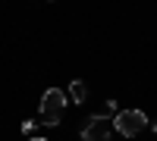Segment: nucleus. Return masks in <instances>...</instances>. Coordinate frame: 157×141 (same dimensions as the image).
<instances>
[{
    "mask_svg": "<svg viewBox=\"0 0 157 141\" xmlns=\"http://www.w3.org/2000/svg\"><path fill=\"white\" fill-rule=\"evenodd\" d=\"M116 113H120V107H116V100L110 97V100H107V104H104V107L98 110V116H101V119H113V116H116Z\"/></svg>",
    "mask_w": 157,
    "mask_h": 141,
    "instance_id": "5",
    "label": "nucleus"
},
{
    "mask_svg": "<svg viewBox=\"0 0 157 141\" xmlns=\"http://www.w3.org/2000/svg\"><path fill=\"white\" fill-rule=\"evenodd\" d=\"M145 129H148V116L141 110H120L113 116V132H120L126 138H135V135H141Z\"/></svg>",
    "mask_w": 157,
    "mask_h": 141,
    "instance_id": "2",
    "label": "nucleus"
},
{
    "mask_svg": "<svg viewBox=\"0 0 157 141\" xmlns=\"http://www.w3.org/2000/svg\"><path fill=\"white\" fill-rule=\"evenodd\" d=\"M66 104H69L66 91H60V88H47L44 97H41V125H60Z\"/></svg>",
    "mask_w": 157,
    "mask_h": 141,
    "instance_id": "1",
    "label": "nucleus"
},
{
    "mask_svg": "<svg viewBox=\"0 0 157 141\" xmlns=\"http://www.w3.org/2000/svg\"><path fill=\"white\" fill-rule=\"evenodd\" d=\"M50 3H54V0H50Z\"/></svg>",
    "mask_w": 157,
    "mask_h": 141,
    "instance_id": "9",
    "label": "nucleus"
},
{
    "mask_svg": "<svg viewBox=\"0 0 157 141\" xmlns=\"http://www.w3.org/2000/svg\"><path fill=\"white\" fill-rule=\"evenodd\" d=\"M29 141H47V138H38V135H32V138H29Z\"/></svg>",
    "mask_w": 157,
    "mask_h": 141,
    "instance_id": "7",
    "label": "nucleus"
},
{
    "mask_svg": "<svg viewBox=\"0 0 157 141\" xmlns=\"http://www.w3.org/2000/svg\"><path fill=\"white\" fill-rule=\"evenodd\" d=\"M151 129H154V132H157V122H151Z\"/></svg>",
    "mask_w": 157,
    "mask_h": 141,
    "instance_id": "8",
    "label": "nucleus"
},
{
    "mask_svg": "<svg viewBox=\"0 0 157 141\" xmlns=\"http://www.w3.org/2000/svg\"><path fill=\"white\" fill-rule=\"evenodd\" d=\"M113 135V119H101L98 113L88 116L82 125V141H110Z\"/></svg>",
    "mask_w": 157,
    "mask_h": 141,
    "instance_id": "3",
    "label": "nucleus"
},
{
    "mask_svg": "<svg viewBox=\"0 0 157 141\" xmlns=\"http://www.w3.org/2000/svg\"><path fill=\"white\" fill-rule=\"evenodd\" d=\"M66 97L72 100V104H85V100H88V85H85V82H78V79H72Z\"/></svg>",
    "mask_w": 157,
    "mask_h": 141,
    "instance_id": "4",
    "label": "nucleus"
},
{
    "mask_svg": "<svg viewBox=\"0 0 157 141\" xmlns=\"http://www.w3.org/2000/svg\"><path fill=\"white\" fill-rule=\"evenodd\" d=\"M38 125H41V122H35V119H25V122H22V135H35V129H38Z\"/></svg>",
    "mask_w": 157,
    "mask_h": 141,
    "instance_id": "6",
    "label": "nucleus"
}]
</instances>
